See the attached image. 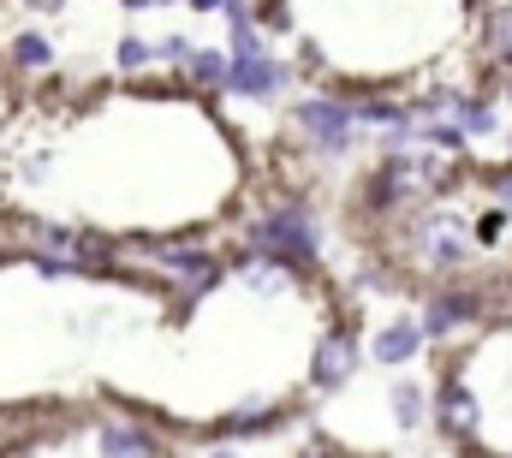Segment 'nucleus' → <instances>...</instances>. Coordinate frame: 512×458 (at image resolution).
<instances>
[{
  "label": "nucleus",
  "mask_w": 512,
  "mask_h": 458,
  "mask_svg": "<svg viewBox=\"0 0 512 458\" xmlns=\"http://www.w3.org/2000/svg\"><path fill=\"white\" fill-rule=\"evenodd\" d=\"M256 30L346 108H459L495 60V18L477 0H256Z\"/></svg>",
  "instance_id": "1"
},
{
  "label": "nucleus",
  "mask_w": 512,
  "mask_h": 458,
  "mask_svg": "<svg viewBox=\"0 0 512 458\" xmlns=\"http://www.w3.org/2000/svg\"><path fill=\"white\" fill-rule=\"evenodd\" d=\"M376 244L423 292L489 304L512 298V161L441 173L411 149H393L370 173Z\"/></svg>",
  "instance_id": "2"
},
{
  "label": "nucleus",
  "mask_w": 512,
  "mask_h": 458,
  "mask_svg": "<svg viewBox=\"0 0 512 458\" xmlns=\"http://www.w3.org/2000/svg\"><path fill=\"white\" fill-rule=\"evenodd\" d=\"M429 411L465 458H512V316L441 357Z\"/></svg>",
  "instance_id": "3"
},
{
  "label": "nucleus",
  "mask_w": 512,
  "mask_h": 458,
  "mask_svg": "<svg viewBox=\"0 0 512 458\" xmlns=\"http://www.w3.org/2000/svg\"><path fill=\"white\" fill-rule=\"evenodd\" d=\"M280 78H286V66L268 60V54H256V60H233V66H227V90H233V96H274Z\"/></svg>",
  "instance_id": "4"
},
{
  "label": "nucleus",
  "mask_w": 512,
  "mask_h": 458,
  "mask_svg": "<svg viewBox=\"0 0 512 458\" xmlns=\"http://www.w3.org/2000/svg\"><path fill=\"white\" fill-rule=\"evenodd\" d=\"M423 351V328H411V322H387L382 334L370 340V357L376 363H411Z\"/></svg>",
  "instance_id": "5"
},
{
  "label": "nucleus",
  "mask_w": 512,
  "mask_h": 458,
  "mask_svg": "<svg viewBox=\"0 0 512 458\" xmlns=\"http://www.w3.org/2000/svg\"><path fill=\"white\" fill-rule=\"evenodd\" d=\"M12 54H18V66H48V42L42 36H18Z\"/></svg>",
  "instance_id": "6"
},
{
  "label": "nucleus",
  "mask_w": 512,
  "mask_h": 458,
  "mask_svg": "<svg viewBox=\"0 0 512 458\" xmlns=\"http://www.w3.org/2000/svg\"><path fill=\"white\" fill-rule=\"evenodd\" d=\"M143 60H149V42H143V36H126V42H120V66H126V72H137Z\"/></svg>",
  "instance_id": "7"
},
{
  "label": "nucleus",
  "mask_w": 512,
  "mask_h": 458,
  "mask_svg": "<svg viewBox=\"0 0 512 458\" xmlns=\"http://www.w3.org/2000/svg\"><path fill=\"white\" fill-rule=\"evenodd\" d=\"M191 6H197V12H215V6H221V0H191Z\"/></svg>",
  "instance_id": "8"
},
{
  "label": "nucleus",
  "mask_w": 512,
  "mask_h": 458,
  "mask_svg": "<svg viewBox=\"0 0 512 458\" xmlns=\"http://www.w3.org/2000/svg\"><path fill=\"white\" fill-rule=\"evenodd\" d=\"M126 6H131V12H143V6H155V0H126Z\"/></svg>",
  "instance_id": "9"
},
{
  "label": "nucleus",
  "mask_w": 512,
  "mask_h": 458,
  "mask_svg": "<svg viewBox=\"0 0 512 458\" xmlns=\"http://www.w3.org/2000/svg\"><path fill=\"white\" fill-rule=\"evenodd\" d=\"M215 458H233V453H215Z\"/></svg>",
  "instance_id": "10"
},
{
  "label": "nucleus",
  "mask_w": 512,
  "mask_h": 458,
  "mask_svg": "<svg viewBox=\"0 0 512 458\" xmlns=\"http://www.w3.org/2000/svg\"><path fill=\"white\" fill-rule=\"evenodd\" d=\"M155 6H167V0H155Z\"/></svg>",
  "instance_id": "11"
}]
</instances>
